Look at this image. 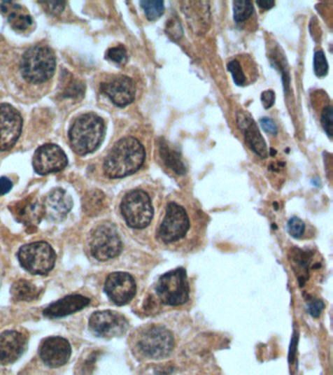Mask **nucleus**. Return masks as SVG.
Listing matches in <instances>:
<instances>
[{
	"instance_id": "f8f14e48",
	"label": "nucleus",
	"mask_w": 333,
	"mask_h": 375,
	"mask_svg": "<svg viewBox=\"0 0 333 375\" xmlns=\"http://www.w3.org/2000/svg\"><path fill=\"white\" fill-rule=\"evenodd\" d=\"M68 164V159L59 146L46 144L39 147L34 153V169L36 174L48 175L61 171Z\"/></svg>"
},
{
	"instance_id": "f704fd0d",
	"label": "nucleus",
	"mask_w": 333,
	"mask_h": 375,
	"mask_svg": "<svg viewBox=\"0 0 333 375\" xmlns=\"http://www.w3.org/2000/svg\"><path fill=\"white\" fill-rule=\"evenodd\" d=\"M324 309V303L320 300H313L309 304V312L313 317H319L320 312Z\"/></svg>"
},
{
	"instance_id": "f03ea898",
	"label": "nucleus",
	"mask_w": 333,
	"mask_h": 375,
	"mask_svg": "<svg viewBox=\"0 0 333 375\" xmlns=\"http://www.w3.org/2000/svg\"><path fill=\"white\" fill-rule=\"evenodd\" d=\"M105 133V122L99 115H81L73 120L69 132L71 149L80 155L91 154L102 144Z\"/></svg>"
},
{
	"instance_id": "dca6fc26",
	"label": "nucleus",
	"mask_w": 333,
	"mask_h": 375,
	"mask_svg": "<svg viewBox=\"0 0 333 375\" xmlns=\"http://www.w3.org/2000/svg\"><path fill=\"white\" fill-rule=\"evenodd\" d=\"M28 340L23 333L10 330L0 334V365L7 366L19 360L27 349Z\"/></svg>"
},
{
	"instance_id": "473e14b6",
	"label": "nucleus",
	"mask_w": 333,
	"mask_h": 375,
	"mask_svg": "<svg viewBox=\"0 0 333 375\" xmlns=\"http://www.w3.org/2000/svg\"><path fill=\"white\" fill-rule=\"evenodd\" d=\"M260 125L262 127L264 132L269 134L276 135L278 133V128L273 120L269 118H263L260 120Z\"/></svg>"
},
{
	"instance_id": "e433bc0d",
	"label": "nucleus",
	"mask_w": 333,
	"mask_h": 375,
	"mask_svg": "<svg viewBox=\"0 0 333 375\" xmlns=\"http://www.w3.org/2000/svg\"><path fill=\"white\" fill-rule=\"evenodd\" d=\"M256 4H257L261 9L269 10L275 6L276 2L274 1V0H263V1H256Z\"/></svg>"
},
{
	"instance_id": "4be33fe9",
	"label": "nucleus",
	"mask_w": 333,
	"mask_h": 375,
	"mask_svg": "<svg viewBox=\"0 0 333 375\" xmlns=\"http://www.w3.org/2000/svg\"><path fill=\"white\" fill-rule=\"evenodd\" d=\"M41 290L36 285L29 281H16L11 288L12 298L15 301H34L38 299Z\"/></svg>"
},
{
	"instance_id": "39448f33",
	"label": "nucleus",
	"mask_w": 333,
	"mask_h": 375,
	"mask_svg": "<svg viewBox=\"0 0 333 375\" xmlns=\"http://www.w3.org/2000/svg\"><path fill=\"white\" fill-rule=\"evenodd\" d=\"M18 258L24 270L34 275H46L55 265L56 253L50 244L36 241L22 246Z\"/></svg>"
},
{
	"instance_id": "f3484780",
	"label": "nucleus",
	"mask_w": 333,
	"mask_h": 375,
	"mask_svg": "<svg viewBox=\"0 0 333 375\" xmlns=\"http://www.w3.org/2000/svg\"><path fill=\"white\" fill-rule=\"evenodd\" d=\"M43 204L44 217L53 222L63 221L73 206L70 194L61 188L52 190Z\"/></svg>"
},
{
	"instance_id": "c85d7f7f",
	"label": "nucleus",
	"mask_w": 333,
	"mask_h": 375,
	"mask_svg": "<svg viewBox=\"0 0 333 375\" xmlns=\"http://www.w3.org/2000/svg\"><path fill=\"white\" fill-rule=\"evenodd\" d=\"M314 70L316 76H319V78H324L327 75L329 65H327V58H325L323 51H318L315 53Z\"/></svg>"
},
{
	"instance_id": "9d476101",
	"label": "nucleus",
	"mask_w": 333,
	"mask_h": 375,
	"mask_svg": "<svg viewBox=\"0 0 333 375\" xmlns=\"http://www.w3.org/2000/svg\"><path fill=\"white\" fill-rule=\"evenodd\" d=\"M23 127L21 113L9 104L0 105V150H11L18 141Z\"/></svg>"
},
{
	"instance_id": "2f4dec72",
	"label": "nucleus",
	"mask_w": 333,
	"mask_h": 375,
	"mask_svg": "<svg viewBox=\"0 0 333 375\" xmlns=\"http://www.w3.org/2000/svg\"><path fill=\"white\" fill-rule=\"evenodd\" d=\"M41 5H43L44 9L48 12L49 14L57 15L61 14L65 9L66 2L63 1H46L41 2Z\"/></svg>"
},
{
	"instance_id": "5701e85b",
	"label": "nucleus",
	"mask_w": 333,
	"mask_h": 375,
	"mask_svg": "<svg viewBox=\"0 0 333 375\" xmlns=\"http://www.w3.org/2000/svg\"><path fill=\"white\" fill-rule=\"evenodd\" d=\"M160 155L164 160V164L173 170L175 174L182 175L186 174V167L182 162L181 155L167 146L166 143L162 142L160 145Z\"/></svg>"
},
{
	"instance_id": "bb28decb",
	"label": "nucleus",
	"mask_w": 333,
	"mask_h": 375,
	"mask_svg": "<svg viewBox=\"0 0 333 375\" xmlns=\"http://www.w3.org/2000/svg\"><path fill=\"white\" fill-rule=\"evenodd\" d=\"M85 92V86L80 80L76 78H70L65 83V88L63 90L64 98L80 99L83 97Z\"/></svg>"
},
{
	"instance_id": "cd10ccee",
	"label": "nucleus",
	"mask_w": 333,
	"mask_h": 375,
	"mask_svg": "<svg viewBox=\"0 0 333 375\" xmlns=\"http://www.w3.org/2000/svg\"><path fill=\"white\" fill-rule=\"evenodd\" d=\"M106 58L118 65H125L127 62V52L123 46L113 47L107 51Z\"/></svg>"
},
{
	"instance_id": "72a5a7b5",
	"label": "nucleus",
	"mask_w": 333,
	"mask_h": 375,
	"mask_svg": "<svg viewBox=\"0 0 333 375\" xmlns=\"http://www.w3.org/2000/svg\"><path fill=\"white\" fill-rule=\"evenodd\" d=\"M261 100H262L264 108L268 110V108L273 107L274 104H275V92L273 90L264 91L261 95Z\"/></svg>"
},
{
	"instance_id": "a211bd4d",
	"label": "nucleus",
	"mask_w": 333,
	"mask_h": 375,
	"mask_svg": "<svg viewBox=\"0 0 333 375\" xmlns=\"http://www.w3.org/2000/svg\"><path fill=\"white\" fill-rule=\"evenodd\" d=\"M236 118H238L239 127L243 132L248 147L261 159H266L268 157L267 145L253 118L243 113H238Z\"/></svg>"
},
{
	"instance_id": "9b49d317",
	"label": "nucleus",
	"mask_w": 333,
	"mask_h": 375,
	"mask_svg": "<svg viewBox=\"0 0 333 375\" xmlns=\"http://www.w3.org/2000/svg\"><path fill=\"white\" fill-rule=\"evenodd\" d=\"M127 320L125 316L113 311H102L91 316L90 327L91 332L99 337L113 338L122 337L127 332Z\"/></svg>"
},
{
	"instance_id": "393cba45",
	"label": "nucleus",
	"mask_w": 333,
	"mask_h": 375,
	"mask_svg": "<svg viewBox=\"0 0 333 375\" xmlns=\"http://www.w3.org/2000/svg\"><path fill=\"white\" fill-rule=\"evenodd\" d=\"M254 13L253 3L248 0H236L234 1V19L241 24L250 18Z\"/></svg>"
},
{
	"instance_id": "20e7f679",
	"label": "nucleus",
	"mask_w": 333,
	"mask_h": 375,
	"mask_svg": "<svg viewBox=\"0 0 333 375\" xmlns=\"http://www.w3.org/2000/svg\"><path fill=\"white\" fill-rule=\"evenodd\" d=\"M120 211L130 228L144 229L150 225L154 216V207L150 197L142 190H134L123 197Z\"/></svg>"
},
{
	"instance_id": "4468645a",
	"label": "nucleus",
	"mask_w": 333,
	"mask_h": 375,
	"mask_svg": "<svg viewBox=\"0 0 333 375\" xmlns=\"http://www.w3.org/2000/svg\"><path fill=\"white\" fill-rule=\"evenodd\" d=\"M101 91L118 107H127L135 99L136 87L132 78L115 76L101 83Z\"/></svg>"
},
{
	"instance_id": "b1692460",
	"label": "nucleus",
	"mask_w": 333,
	"mask_h": 375,
	"mask_svg": "<svg viewBox=\"0 0 333 375\" xmlns=\"http://www.w3.org/2000/svg\"><path fill=\"white\" fill-rule=\"evenodd\" d=\"M228 70L233 76V80L238 86H246L253 83L255 78L246 73V66L239 59H234L228 63Z\"/></svg>"
},
{
	"instance_id": "412c9836",
	"label": "nucleus",
	"mask_w": 333,
	"mask_h": 375,
	"mask_svg": "<svg viewBox=\"0 0 333 375\" xmlns=\"http://www.w3.org/2000/svg\"><path fill=\"white\" fill-rule=\"evenodd\" d=\"M16 211L20 220L29 225L38 223L44 217L43 204L34 199L24 201Z\"/></svg>"
},
{
	"instance_id": "7c9ffc66",
	"label": "nucleus",
	"mask_w": 333,
	"mask_h": 375,
	"mask_svg": "<svg viewBox=\"0 0 333 375\" xmlns=\"http://www.w3.org/2000/svg\"><path fill=\"white\" fill-rule=\"evenodd\" d=\"M288 229L293 238L299 239L303 236V234H304V222L300 220L297 217H293V218H291L290 222H288Z\"/></svg>"
},
{
	"instance_id": "f257e3e1",
	"label": "nucleus",
	"mask_w": 333,
	"mask_h": 375,
	"mask_svg": "<svg viewBox=\"0 0 333 375\" xmlns=\"http://www.w3.org/2000/svg\"><path fill=\"white\" fill-rule=\"evenodd\" d=\"M145 157V149L139 141L133 137L122 138L106 157L104 171L112 179L129 176L141 169Z\"/></svg>"
},
{
	"instance_id": "c756f323",
	"label": "nucleus",
	"mask_w": 333,
	"mask_h": 375,
	"mask_svg": "<svg viewBox=\"0 0 333 375\" xmlns=\"http://www.w3.org/2000/svg\"><path fill=\"white\" fill-rule=\"evenodd\" d=\"M320 122H322L325 133L329 135V137L332 138L333 133V108L332 105L325 106L323 108Z\"/></svg>"
},
{
	"instance_id": "0eeeda50",
	"label": "nucleus",
	"mask_w": 333,
	"mask_h": 375,
	"mask_svg": "<svg viewBox=\"0 0 333 375\" xmlns=\"http://www.w3.org/2000/svg\"><path fill=\"white\" fill-rule=\"evenodd\" d=\"M90 251L97 260L107 261L120 255L122 241L118 229L112 223L100 224L90 234Z\"/></svg>"
},
{
	"instance_id": "a878e982",
	"label": "nucleus",
	"mask_w": 333,
	"mask_h": 375,
	"mask_svg": "<svg viewBox=\"0 0 333 375\" xmlns=\"http://www.w3.org/2000/svg\"><path fill=\"white\" fill-rule=\"evenodd\" d=\"M140 5L150 21H155L164 13V2L162 0H144L140 2Z\"/></svg>"
},
{
	"instance_id": "1a4fd4ad",
	"label": "nucleus",
	"mask_w": 333,
	"mask_h": 375,
	"mask_svg": "<svg viewBox=\"0 0 333 375\" xmlns=\"http://www.w3.org/2000/svg\"><path fill=\"white\" fill-rule=\"evenodd\" d=\"M190 228L188 214L183 207L170 202L166 207L164 221L160 225L157 236L165 243H173L186 236Z\"/></svg>"
},
{
	"instance_id": "ddd939ff",
	"label": "nucleus",
	"mask_w": 333,
	"mask_h": 375,
	"mask_svg": "<svg viewBox=\"0 0 333 375\" xmlns=\"http://www.w3.org/2000/svg\"><path fill=\"white\" fill-rule=\"evenodd\" d=\"M105 291L115 304H127L136 295V283L129 274H111L105 283Z\"/></svg>"
},
{
	"instance_id": "6ab92c4d",
	"label": "nucleus",
	"mask_w": 333,
	"mask_h": 375,
	"mask_svg": "<svg viewBox=\"0 0 333 375\" xmlns=\"http://www.w3.org/2000/svg\"><path fill=\"white\" fill-rule=\"evenodd\" d=\"M90 300L83 295H73L66 296L62 299L56 301L49 305L43 311V315L50 319L56 318L66 317V316L73 314L78 311L85 309L90 305Z\"/></svg>"
},
{
	"instance_id": "aec40b11",
	"label": "nucleus",
	"mask_w": 333,
	"mask_h": 375,
	"mask_svg": "<svg viewBox=\"0 0 333 375\" xmlns=\"http://www.w3.org/2000/svg\"><path fill=\"white\" fill-rule=\"evenodd\" d=\"M0 12L6 15L7 21L16 31H28L33 26L34 21L29 15L28 10L21 5L13 2H1L0 3Z\"/></svg>"
},
{
	"instance_id": "2eb2a0df",
	"label": "nucleus",
	"mask_w": 333,
	"mask_h": 375,
	"mask_svg": "<svg viewBox=\"0 0 333 375\" xmlns=\"http://www.w3.org/2000/svg\"><path fill=\"white\" fill-rule=\"evenodd\" d=\"M71 347L70 342L63 337H48L41 342L39 356L44 364L52 369L63 367L70 360Z\"/></svg>"
},
{
	"instance_id": "7ed1b4c3",
	"label": "nucleus",
	"mask_w": 333,
	"mask_h": 375,
	"mask_svg": "<svg viewBox=\"0 0 333 375\" xmlns=\"http://www.w3.org/2000/svg\"><path fill=\"white\" fill-rule=\"evenodd\" d=\"M56 70V57L50 47L36 45L22 57L21 73L29 83H43L50 80Z\"/></svg>"
},
{
	"instance_id": "6e6552de",
	"label": "nucleus",
	"mask_w": 333,
	"mask_h": 375,
	"mask_svg": "<svg viewBox=\"0 0 333 375\" xmlns=\"http://www.w3.org/2000/svg\"><path fill=\"white\" fill-rule=\"evenodd\" d=\"M157 295L165 305H183L189 299L190 288L186 271L179 268L164 274L157 285Z\"/></svg>"
},
{
	"instance_id": "423d86ee",
	"label": "nucleus",
	"mask_w": 333,
	"mask_h": 375,
	"mask_svg": "<svg viewBox=\"0 0 333 375\" xmlns=\"http://www.w3.org/2000/svg\"><path fill=\"white\" fill-rule=\"evenodd\" d=\"M173 347L174 339L171 332L162 327L152 325L142 330L138 337V350L149 359H164L172 352Z\"/></svg>"
},
{
	"instance_id": "c9c22d12",
	"label": "nucleus",
	"mask_w": 333,
	"mask_h": 375,
	"mask_svg": "<svg viewBox=\"0 0 333 375\" xmlns=\"http://www.w3.org/2000/svg\"><path fill=\"white\" fill-rule=\"evenodd\" d=\"M12 186H13V184L6 177L0 178V194H5L11 191Z\"/></svg>"
}]
</instances>
